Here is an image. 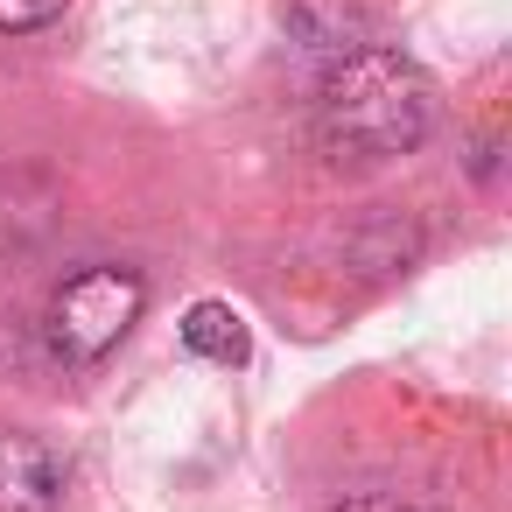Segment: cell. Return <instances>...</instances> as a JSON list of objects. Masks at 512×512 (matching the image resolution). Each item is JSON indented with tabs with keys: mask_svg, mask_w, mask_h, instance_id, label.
<instances>
[{
	"mask_svg": "<svg viewBox=\"0 0 512 512\" xmlns=\"http://www.w3.org/2000/svg\"><path fill=\"white\" fill-rule=\"evenodd\" d=\"M435 127V85L400 50H358L323 71L316 85V134L344 162H393L414 155Z\"/></svg>",
	"mask_w": 512,
	"mask_h": 512,
	"instance_id": "obj_1",
	"label": "cell"
},
{
	"mask_svg": "<svg viewBox=\"0 0 512 512\" xmlns=\"http://www.w3.org/2000/svg\"><path fill=\"white\" fill-rule=\"evenodd\" d=\"M148 309V281L134 267H85L71 274L57 295H50V316H43V337L64 365H99L106 351H120V337L141 323Z\"/></svg>",
	"mask_w": 512,
	"mask_h": 512,
	"instance_id": "obj_2",
	"label": "cell"
},
{
	"mask_svg": "<svg viewBox=\"0 0 512 512\" xmlns=\"http://www.w3.org/2000/svg\"><path fill=\"white\" fill-rule=\"evenodd\" d=\"M288 36L302 57H316L323 71L372 50V15L365 0H288Z\"/></svg>",
	"mask_w": 512,
	"mask_h": 512,
	"instance_id": "obj_3",
	"label": "cell"
},
{
	"mask_svg": "<svg viewBox=\"0 0 512 512\" xmlns=\"http://www.w3.org/2000/svg\"><path fill=\"white\" fill-rule=\"evenodd\" d=\"M64 505V456L43 435H0V512H57Z\"/></svg>",
	"mask_w": 512,
	"mask_h": 512,
	"instance_id": "obj_4",
	"label": "cell"
},
{
	"mask_svg": "<svg viewBox=\"0 0 512 512\" xmlns=\"http://www.w3.org/2000/svg\"><path fill=\"white\" fill-rule=\"evenodd\" d=\"M183 351L204 365H246V351H253L246 316L232 302H190L183 309Z\"/></svg>",
	"mask_w": 512,
	"mask_h": 512,
	"instance_id": "obj_5",
	"label": "cell"
},
{
	"mask_svg": "<svg viewBox=\"0 0 512 512\" xmlns=\"http://www.w3.org/2000/svg\"><path fill=\"white\" fill-rule=\"evenodd\" d=\"M64 8H71V0H0V36H36V29H50Z\"/></svg>",
	"mask_w": 512,
	"mask_h": 512,
	"instance_id": "obj_6",
	"label": "cell"
},
{
	"mask_svg": "<svg viewBox=\"0 0 512 512\" xmlns=\"http://www.w3.org/2000/svg\"><path fill=\"white\" fill-rule=\"evenodd\" d=\"M337 512H414L407 498H393V491H351Z\"/></svg>",
	"mask_w": 512,
	"mask_h": 512,
	"instance_id": "obj_7",
	"label": "cell"
}]
</instances>
